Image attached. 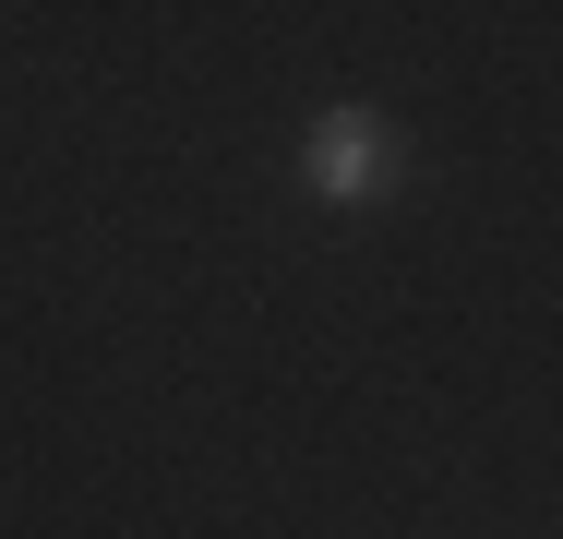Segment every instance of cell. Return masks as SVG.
<instances>
[{"label": "cell", "instance_id": "cell-1", "mask_svg": "<svg viewBox=\"0 0 563 539\" xmlns=\"http://www.w3.org/2000/svg\"><path fill=\"white\" fill-rule=\"evenodd\" d=\"M396 120L384 108H324L312 132H300V193L312 205H384L396 193Z\"/></svg>", "mask_w": 563, "mask_h": 539}]
</instances>
